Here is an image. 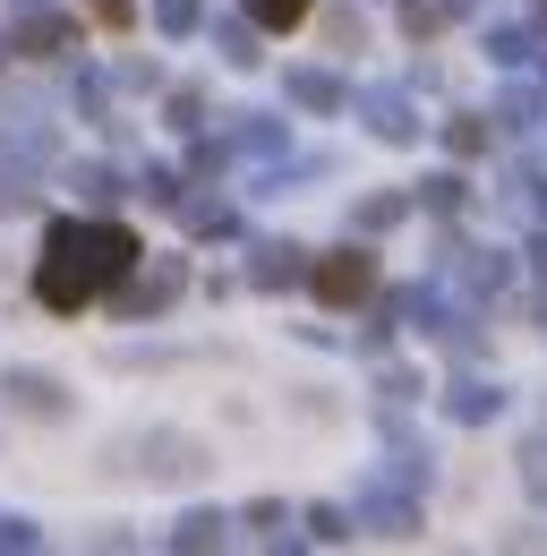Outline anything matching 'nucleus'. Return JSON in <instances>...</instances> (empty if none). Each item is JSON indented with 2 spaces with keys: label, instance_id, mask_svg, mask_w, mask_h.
<instances>
[{
  "label": "nucleus",
  "instance_id": "obj_1",
  "mask_svg": "<svg viewBox=\"0 0 547 556\" xmlns=\"http://www.w3.org/2000/svg\"><path fill=\"white\" fill-rule=\"evenodd\" d=\"M137 266V240L120 223H52L43 231V275H35V300L43 308H86L103 282H120Z\"/></svg>",
  "mask_w": 547,
  "mask_h": 556
},
{
  "label": "nucleus",
  "instance_id": "obj_2",
  "mask_svg": "<svg viewBox=\"0 0 547 556\" xmlns=\"http://www.w3.org/2000/svg\"><path fill=\"white\" fill-rule=\"evenodd\" d=\"M308 282H317V300L351 308V300H368V291H377V257H368V249H334L326 266H308Z\"/></svg>",
  "mask_w": 547,
  "mask_h": 556
},
{
  "label": "nucleus",
  "instance_id": "obj_3",
  "mask_svg": "<svg viewBox=\"0 0 547 556\" xmlns=\"http://www.w3.org/2000/svg\"><path fill=\"white\" fill-rule=\"evenodd\" d=\"M359 112H368V129H377L385 146H410V138H419L410 103H403V94H385V86H377V94H359Z\"/></svg>",
  "mask_w": 547,
  "mask_h": 556
},
{
  "label": "nucleus",
  "instance_id": "obj_4",
  "mask_svg": "<svg viewBox=\"0 0 547 556\" xmlns=\"http://www.w3.org/2000/svg\"><path fill=\"white\" fill-rule=\"evenodd\" d=\"M249 257H257V266H249V282H266V291H282V282H300V275H308L291 240H266V249H249Z\"/></svg>",
  "mask_w": 547,
  "mask_h": 556
},
{
  "label": "nucleus",
  "instance_id": "obj_5",
  "mask_svg": "<svg viewBox=\"0 0 547 556\" xmlns=\"http://www.w3.org/2000/svg\"><path fill=\"white\" fill-rule=\"evenodd\" d=\"M9 394H17V412H35V419H61V412H68L61 386H52V377H26V368L9 377Z\"/></svg>",
  "mask_w": 547,
  "mask_h": 556
},
{
  "label": "nucleus",
  "instance_id": "obj_6",
  "mask_svg": "<svg viewBox=\"0 0 547 556\" xmlns=\"http://www.w3.org/2000/svg\"><path fill=\"white\" fill-rule=\"evenodd\" d=\"M171 291H180V266H154L145 282H129V291H120V308H129V317H145V308H163Z\"/></svg>",
  "mask_w": 547,
  "mask_h": 556
},
{
  "label": "nucleus",
  "instance_id": "obj_7",
  "mask_svg": "<svg viewBox=\"0 0 547 556\" xmlns=\"http://www.w3.org/2000/svg\"><path fill=\"white\" fill-rule=\"evenodd\" d=\"M291 103H308V112H334V103H342V77H326V70H291Z\"/></svg>",
  "mask_w": 547,
  "mask_h": 556
},
{
  "label": "nucleus",
  "instance_id": "obj_8",
  "mask_svg": "<svg viewBox=\"0 0 547 556\" xmlns=\"http://www.w3.org/2000/svg\"><path fill=\"white\" fill-rule=\"evenodd\" d=\"M496 403H505V394H496V386H479V377L445 394V412H454V419H471V428H479V419H496Z\"/></svg>",
  "mask_w": 547,
  "mask_h": 556
},
{
  "label": "nucleus",
  "instance_id": "obj_9",
  "mask_svg": "<svg viewBox=\"0 0 547 556\" xmlns=\"http://www.w3.org/2000/svg\"><path fill=\"white\" fill-rule=\"evenodd\" d=\"M368 522H377V531H385V540H410V531H419V514H410L403 496H385V488H377V496H368Z\"/></svg>",
  "mask_w": 547,
  "mask_h": 556
},
{
  "label": "nucleus",
  "instance_id": "obj_10",
  "mask_svg": "<svg viewBox=\"0 0 547 556\" xmlns=\"http://www.w3.org/2000/svg\"><path fill=\"white\" fill-rule=\"evenodd\" d=\"M231 146H240V154H274V146H282V129H274L266 112H249V121L231 129Z\"/></svg>",
  "mask_w": 547,
  "mask_h": 556
},
{
  "label": "nucleus",
  "instance_id": "obj_11",
  "mask_svg": "<svg viewBox=\"0 0 547 556\" xmlns=\"http://www.w3.org/2000/svg\"><path fill=\"white\" fill-rule=\"evenodd\" d=\"M189 231H205V240H222V231H231V206H222V198H189Z\"/></svg>",
  "mask_w": 547,
  "mask_h": 556
},
{
  "label": "nucleus",
  "instance_id": "obj_12",
  "mask_svg": "<svg viewBox=\"0 0 547 556\" xmlns=\"http://www.w3.org/2000/svg\"><path fill=\"white\" fill-rule=\"evenodd\" d=\"M308 9H317V0H249V17H257V26H274V35H282V26H300Z\"/></svg>",
  "mask_w": 547,
  "mask_h": 556
},
{
  "label": "nucleus",
  "instance_id": "obj_13",
  "mask_svg": "<svg viewBox=\"0 0 547 556\" xmlns=\"http://www.w3.org/2000/svg\"><path fill=\"white\" fill-rule=\"evenodd\" d=\"M171 548H222V514H189V522L171 531Z\"/></svg>",
  "mask_w": 547,
  "mask_h": 556
},
{
  "label": "nucleus",
  "instance_id": "obj_14",
  "mask_svg": "<svg viewBox=\"0 0 547 556\" xmlns=\"http://www.w3.org/2000/svg\"><path fill=\"white\" fill-rule=\"evenodd\" d=\"M77 198H86V206H112V198H120V180H112L103 163H77Z\"/></svg>",
  "mask_w": 547,
  "mask_h": 556
},
{
  "label": "nucleus",
  "instance_id": "obj_15",
  "mask_svg": "<svg viewBox=\"0 0 547 556\" xmlns=\"http://www.w3.org/2000/svg\"><path fill=\"white\" fill-rule=\"evenodd\" d=\"M198 0H154V26H163V35H198Z\"/></svg>",
  "mask_w": 547,
  "mask_h": 556
},
{
  "label": "nucleus",
  "instance_id": "obj_16",
  "mask_svg": "<svg viewBox=\"0 0 547 556\" xmlns=\"http://www.w3.org/2000/svg\"><path fill=\"white\" fill-rule=\"evenodd\" d=\"M214 43H222V61H240V70L257 61V35H249V26H214Z\"/></svg>",
  "mask_w": 547,
  "mask_h": 556
},
{
  "label": "nucleus",
  "instance_id": "obj_17",
  "mask_svg": "<svg viewBox=\"0 0 547 556\" xmlns=\"http://www.w3.org/2000/svg\"><path fill=\"white\" fill-rule=\"evenodd\" d=\"M308 531H317V540H351V514H334V505H317V514H308Z\"/></svg>",
  "mask_w": 547,
  "mask_h": 556
},
{
  "label": "nucleus",
  "instance_id": "obj_18",
  "mask_svg": "<svg viewBox=\"0 0 547 556\" xmlns=\"http://www.w3.org/2000/svg\"><path fill=\"white\" fill-rule=\"evenodd\" d=\"M539 121V94H505V129H531Z\"/></svg>",
  "mask_w": 547,
  "mask_h": 556
},
{
  "label": "nucleus",
  "instance_id": "obj_19",
  "mask_svg": "<svg viewBox=\"0 0 547 556\" xmlns=\"http://www.w3.org/2000/svg\"><path fill=\"white\" fill-rule=\"evenodd\" d=\"M394 214H403V198H368V206H359V223H368V231H385Z\"/></svg>",
  "mask_w": 547,
  "mask_h": 556
},
{
  "label": "nucleus",
  "instance_id": "obj_20",
  "mask_svg": "<svg viewBox=\"0 0 547 556\" xmlns=\"http://www.w3.org/2000/svg\"><path fill=\"white\" fill-rule=\"evenodd\" d=\"M479 138H487L479 121H454V129H445V146H454V154H479Z\"/></svg>",
  "mask_w": 547,
  "mask_h": 556
},
{
  "label": "nucleus",
  "instance_id": "obj_21",
  "mask_svg": "<svg viewBox=\"0 0 547 556\" xmlns=\"http://www.w3.org/2000/svg\"><path fill=\"white\" fill-rule=\"evenodd\" d=\"M0 548H35V522H17V514H0Z\"/></svg>",
  "mask_w": 547,
  "mask_h": 556
},
{
  "label": "nucleus",
  "instance_id": "obj_22",
  "mask_svg": "<svg viewBox=\"0 0 547 556\" xmlns=\"http://www.w3.org/2000/svg\"><path fill=\"white\" fill-rule=\"evenodd\" d=\"M94 17L103 26H129V0H94Z\"/></svg>",
  "mask_w": 547,
  "mask_h": 556
},
{
  "label": "nucleus",
  "instance_id": "obj_23",
  "mask_svg": "<svg viewBox=\"0 0 547 556\" xmlns=\"http://www.w3.org/2000/svg\"><path fill=\"white\" fill-rule=\"evenodd\" d=\"M0 61H9V43H0Z\"/></svg>",
  "mask_w": 547,
  "mask_h": 556
},
{
  "label": "nucleus",
  "instance_id": "obj_24",
  "mask_svg": "<svg viewBox=\"0 0 547 556\" xmlns=\"http://www.w3.org/2000/svg\"><path fill=\"white\" fill-rule=\"evenodd\" d=\"M17 9H35V0H17Z\"/></svg>",
  "mask_w": 547,
  "mask_h": 556
}]
</instances>
